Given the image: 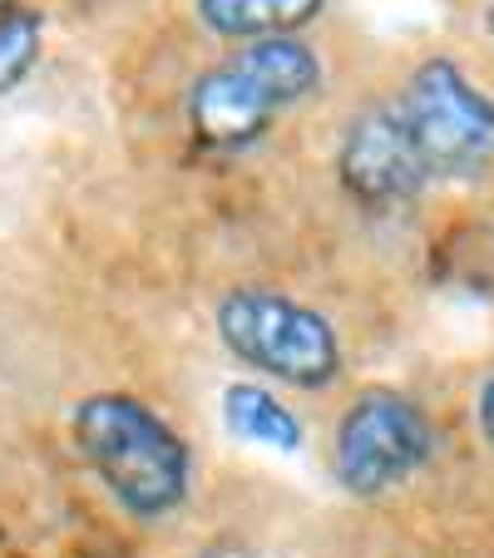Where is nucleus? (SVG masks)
Here are the masks:
<instances>
[{
    "instance_id": "f257e3e1",
    "label": "nucleus",
    "mask_w": 494,
    "mask_h": 558,
    "mask_svg": "<svg viewBox=\"0 0 494 558\" xmlns=\"http://www.w3.org/2000/svg\"><path fill=\"white\" fill-rule=\"evenodd\" d=\"M74 445L134 519H164L189 499V445L134 396H89L74 411Z\"/></svg>"
},
{
    "instance_id": "f03ea898",
    "label": "nucleus",
    "mask_w": 494,
    "mask_h": 558,
    "mask_svg": "<svg viewBox=\"0 0 494 558\" xmlns=\"http://www.w3.org/2000/svg\"><path fill=\"white\" fill-rule=\"evenodd\" d=\"M322 80V64L292 35H273V40H253L248 50L228 54L213 64L193 85L189 119L193 134L213 148H238L253 144L277 109L306 99Z\"/></svg>"
},
{
    "instance_id": "7ed1b4c3",
    "label": "nucleus",
    "mask_w": 494,
    "mask_h": 558,
    "mask_svg": "<svg viewBox=\"0 0 494 558\" xmlns=\"http://www.w3.org/2000/svg\"><path fill=\"white\" fill-rule=\"evenodd\" d=\"M218 337L238 361L302 390L332 386L341 371V341L332 322L282 292H228L218 306Z\"/></svg>"
},
{
    "instance_id": "20e7f679",
    "label": "nucleus",
    "mask_w": 494,
    "mask_h": 558,
    "mask_svg": "<svg viewBox=\"0 0 494 558\" xmlns=\"http://www.w3.org/2000/svg\"><path fill=\"white\" fill-rule=\"evenodd\" d=\"M396 109L431 179H470L494 163V99L465 80L460 64L425 60Z\"/></svg>"
},
{
    "instance_id": "39448f33",
    "label": "nucleus",
    "mask_w": 494,
    "mask_h": 558,
    "mask_svg": "<svg viewBox=\"0 0 494 558\" xmlns=\"http://www.w3.org/2000/svg\"><path fill=\"white\" fill-rule=\"evenodd\" d=\"M435 450L431 415L400 390H366L347 405L337 425V480L351 495L371 499L406 485Z\"/></svg>"
},
{
    "instance_id": "423d86ee",
    "label": "nucleus",
    "mask_w": 494,
    "mask_h": 558,
    "mask_svg": "<svg viewBox=\"0 0 494 558\" xmlns=\"http://www.w3.org/2000/svg\"><path fill=\"white\" fill-rule=\"evenodd\" d=\"M341 183H347L351 198L371 203V208H396L410 203L415 193L431 183L421 154H415V138H410L406 119L396 105H376L347 129L341 138Z\"/></svg>"
},
{
    "instance_id": "0eeeda50",
    "label": "nucleus",
    "mask_w": 494,
    "mask_h": 558,
    "mask_svg": "<svg viewBox=\"0 0 494 558\" xmlns=\"http://www.w3.org/2000/svg\"><path fill=\"white\" fill-rule=\"evenodd\" d=\"M198 11L218 35L273 40V35H292L297 25L312 21L322 0H198Z\"/></svg>"
},
{
    "instance_id": "6e6552de",
    "label": "nucleus",
    "mask_w": 494,
    "mask_h": 558,
    "mask_svg": "<svg viewBox=\"0 0 494 558\" xmlns=\"http://www.w3.org/2000/svg\"><path fill=\"white\" fill-rule=\"evenodd\" d=\"M222 421H228V430L238 440L267 445V450H297L302 445V421L277 401L273 390L248 386V380L222 390Z\"/></svg>"
},
{
    "instance_id": "1a4fd4ad",
    "label": "nucleus",
    "mask_w": 494,
    "mask_h": 558,
    "mask_svg": "<svg viewBox=\"0 0 494 558\" xmlns=\"http://www.w3.org/2000/svg\"><path fill=\"white\" fill-rule=\"evenodd\" d=\"M40 54V15L25 0H0V95L35 70Z\"/></svg>"
},
{
    "instance_id": "9d476101",
    "label": "nucleus",
    "mask_w": 494,
    "mask_h": 558,
    "mask_svg": "<svg viewBox=\"0 0 494 558\" xmlns=\"http://www.w3.org/2000/svg\"><path fill=\"white\" fill-rule=\"evenodd\" d=\"M474 415H480V430H484V440L494 445V376L480 386V405H474Z\"/></svg>"
},
{
    "instance_id": "9b49d317",
    "label": "nucleus",
    "mask_w": 494,
    "mask_h": 558,
    "mask_svg": "<svg viewBox=\"0 0 494 558\" xmlns=\"http://www.w3.org/2000/svg\"><path fill=\"white\" fill-rule=\"evenodd\" d=\"M490 35H494V11H490Z\"/></svg>"
}]
</instances>
